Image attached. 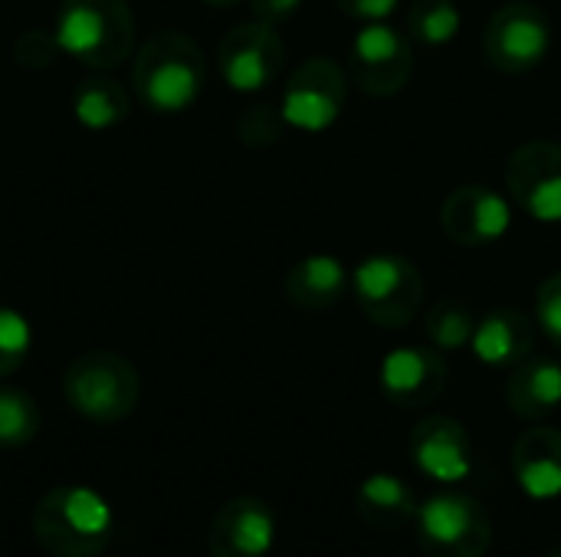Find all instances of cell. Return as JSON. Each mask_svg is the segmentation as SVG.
Listing matches in <instances>:
<instances>
[{
    "label": "cell",
    "mask_w": 561,
    "mask_h": 557,
    "mask_svg": "<svg viewBox=\"0 0 561 557\" xmlns=\"http://www.w3.org/2000/svg\"><path fill=\"white\" fill-rule=\"evenodd\" d=\"M457 0H414L408 7V36L421 46H447L460 33Z\"/></svg>",
    "instance_id": "obj_23"
},
{
    "label": "cell",
    "mask_w": 561,
    "mask_h": 557,
    "mask_svg": "<svg viewBox=\"0 0 561 557\" xmlns=\"http://www.w3.org/2000/svg\"><path fill=\"white\" fill-rule=\"evenodd\" d=\"M440 227L457 246H493L513 227L510 200L486 184H463L447 194L440 207Z\"/></svg>",
    "instance_id": "obj_12"
},
{
    "label": "cell",
    "mask_w": 561,
    "mask_h": 557,
    "mask_svg": "<svg viewBox=\"0 0 561 557\" xmlns=\"http://www.w3.org/2000/svg\"><path fill=\"white\" fill-rule=\"evenodd\" d=\"M345 95H348V72L329 56H312L289 76L279 112L289 128L319 135L335 125V118L345 108Z\"/></svg>",
    "instance_id": "obj_9"
},
{
    "label": "cell",
    "mask_w": 561,
    "mask_h": 557,
    "mask_svg": "<svg viewBox=\"0 0 561 557\" xmlns=\"http://www.w3.org/2000/svg\"><path fill=\"white\" fill-rule=\"evenodd\" d=\"M276 542V515L263 499L237 496L217 509L207 529L210 557H266Z\"/></svg>",
    "instance_id": "obj_14"
},
{
    "label": "cell",
    "mask_w": 561,
    "mask_h": 557,
    "mask_svg": "<svg viewBox=\"0 0 561 557\" xmlns=\"http://www.w3.org/2000/svg\"><path fill=\"white\" fill-rule=\"evenodd\" d=\"M283 128H286V118L276 105L270 102H260V105H250L247 112L237 115V138L250 148H270L283 138Z\"/></svg>",
    "instance_id": "obj_25"
},
{
    "label": "cell",
    "mask_w": 561,
    "mask_h": 557,
    "mask_svg": "<svg viewBox=\"0 0 561 557\" xmlns=\"http://www.w3.org/2000/svg\"><path fill=\"white\" fill-rule=\"evenodd\" d=\"M59 43H56V33L53 30H43V26H30L23 30L16 39H13V59L16 66L23 69H49L59 56Z\"/></svg>",
    "instance_id": "obj_27"
},
{
    "label": "cell",
    "mask_w": 561,
    "mask_h": 557,
    "mask_svg": "<svg viewBox=\"0 0 561 557\" xmlns=\"http://www.w3.org/2000/svg\"><path fill=\"white\" fill-rule=\"evenodd\" d=\"M128 112V92L112 76H85L72 92V115L92 131L122 125Z\"/></svg>",
    "instance_id": "obj_21"
},
{
    "label": "cell",
    "mask_w": 561,
    "mask_h": 557,
    "mask_svg": "<svg viewBox=\"0 0 561 557\" xmlns=\"http://www.w3.org/2000/svg\"><path fill=\"white\" fill-rule=\"evenodd\" d=\"M66 404L92 423H118L135 414L141 397V378L135 364L115 351L79 355L62 378Z\"/></svg>",
    "instance_id": "obj_4"
},
{
    "label": "cell",
    "mask_w": 561,
    "mask_h": 557,
    "mask_svg": "<svg viewBox=\"0 0 561 557\" xmlns=\"http://www.w3.org/2000/svg\"><path fill=\"white\" fill-rule=\"evenodd\" d=\"M506 404L510 410L526 420L539 423L561 407V364L552 358H526L510 371L506 381Z\"/></svg>",
    "instance_id": "obj_18"
},
{
    "label": "cell",
    "mask_w": 561,
    "mask_h": 557,
    "mask_svg": "<svg viewBox=\"0 0 561 557\" xmlns=\"http://www.w3.org/2000/svg\"><path fill=\"white\" fill-rule=\"evenodd\" d=\"M414 76V39L391 23H365L348 43V79L371 98L398 95Z\"/></svg>",
    "instance_id": "obj_8"
},
{
    "label": "cell",
    "mask_w": 561,
    "mask_h": 557,
    "mask_svg": "<svg viewBox=\"0 0 561 557\" xmlns=\"http://www.w3.org/2000/svg\"><path fill=\"white\" fill-rule=\"evenodd\" d=\"M30 355V325L20 312L0 309V378L13 374Z\"/></svg>",
    "instance_id": "obj_26"
},
{
    "label": "cell",
    "mask_w": 561,
    "mask_h": 557,
    "mask_svg": "<svg viewBox=\"0 0 561 557\" xmlns=\"http://www.w3.org/2000/svg\"><path fill=\"white\" fill-rule=\"evenodd\" d=\"M450 371L437 348H394L378 368V384L388 404L401 410H421L440 401Z\"/></svg>",
    "instance_id": "obj_13"
},
{
    "label": "cell",
    "mask_w": 561,
    "mask_h": 557,
    "mask_svg": "<svg viewBox=\"0 0 561 557\" xmlns=\"http://www.w3.org/2000/svg\"><path fill=\"white\" fill-rule=\"evenodd\" d=\"M536 345V328L533 318L519 309H493L477 322L473 332V355L486 368H516L533 355Z\"/></svg>",
    "instance_id": "obj_17"
},
{
    "label": "cell",
    "mask_w": 561,
    "mask_h": 557,
    "mask_svg": "<svg viewBox=\"0 0 561 557\" xmlns=\"http://www.w3.org/2000/svg\"><path fill=\"white\" fill-rule=\"evenodd\" d=\"M30 529L53 557H99L115 532L112 506L89 486H56L33 506Z\"/></svg>",
    "instance_id": "obj_1"
},
{
    "label": "cell",
    "mask_w": 561,
    "mask_h": 557,
    "mask_svg": "<svg viewBox=\"0 0 561 557\" xmlns=\"http://www.w3.org/2000/svg\"><path fill=\"white\" fill-rule=\"evenodd\" d=\"M283 59H286V46L276 26L260 20L233 26L217 46V69L233 92L266 89L279 76Z\"/></svg>",
    "instance_id": "obj_10"
},
{
    "label": "cell",
    "mask_w": 561,
    "mask_h": 557,
    "mask_svg": "<svg viewBox=\"0 0 561 557\" xmlns=\"http://www.w3.org/2000/svg\"><path fill=\"white\" fill-rule=\"evenodd\" d=\"M286 299L302 312H325L345 299L352 289V272L339 256L316 253L299 259L286 276Z\"/></svg>",
    "instance_id": "obj_19"
},
{
    "label": "cell",
    "mask_w": 561,
    "mask_h": 557,
    "mask_svg": "<svg viewBox=\"0 0 561 557\" xmlns=\"http://www.w3.org/2000/svg\"><path fill=\"white\" fill-rule=\"evenodd\" d=\"M339 10L352 20H362V23H381L388 20L401 0H335Z\"/></svg>",
    "instance_id": "obj_29"
},
{
    "label": "cell",
    "mask_w": 561,
    "mask_h": 557,
    "mask_svg": "<svg viewBox=\"0 0 561 557\" xmlns=\"http://www.w3.org/2000/svg\"><path fill=\"white\" fill-rule=\"evenodd\" d=\"M417 542L427 557H483L493 545V522L483 502L467 492H437L417 509Z\"/></svg>",
    "instance_id": "obj_6"
},
{
    "label": "cell",
    "mask_w": 561,
    "mask_h": 557,
    "mask_svg": "<svg viewBox=\"0 0 561 557\" xmlns=\"http://www.w3.org/2000/svg\"><path fill=\"white\" fill-rule=\"evenodd\" d=\"M352 295L362 315L388 332L408 328L424 305V276L408 256L378 253L355 266Z\"/></svg>",
    "instance_id": "obj_5"
},
{
    "label": "cell",
    "mask_w": 561,
    "mask_h": 557,
    "mask_svg": "<svg viewBox=\"0 0 561 557\" xmlns=\"http://www.w3.org/2000/svg\"><path fill=\"white\" fill-rule=\"evenodd\" d=\"M546 557H561V548H552V552H549Z\"/></svg>",
    "instance_id": "obj_32"
},
{
    "label": "cell",
    "mask_w": 561,
    "mask_h": 557,
    "mask_svg": "<svg viewBox=\"0 0 561 557\" xmlns=\"http://www.w3.org/2000/svg\"><path fill=\"white\" fill-rule=\"evenodd\" d=\"M513 473L523 492L536 502L561 496V430L533 427L513 446Z\"/></svg>",
    "instance_id": "obj_16"
},
{
    "label": "cell",
    "mask_w": 561,
    "mask_h": 557,
    "mask_svg": "<svg viewBox=\"0 0 561 557\" xmlns=\"http://www.w3.org/2000/svg\"><path fill=\"white\" fill-rule=\"evenodd\" d=\"M552 49V26L539 3L510 0L503 3L483 33V59L506 76H526L546 62Z\"/></svg>",
    "instance_id": "obj_7"
},
{
    "label": "cell",
    "mask_w": 561,
    "mask_h": 557,
    "mask_svg": "<svg viewBox=\"0 0 561 557\" xmlns=\"http://www.w3.org/2000/svg\"><path fill=\"white\" fill-rule=\"evenodd\" d=\"M536 322L561 351V272H552L536 292Z\"/></svg>",
    "instance_id": "obj_28"
},
{
    "label": "cell",
    "mask_w": 561,
    "mask_h": 557,
    "mask_svg": "<svg viewBox=\"0 0 561 557\" xmlns=\"http://www.w3.org/2000/svg\"><path fill=\"white\" fill-rule=\"evenodd\" d=\"M204 3H210V7H233V3H240V0H204Z\"/></svg>",
    "instance_id": "obj_31"
},
{
    "label": "cell",
    "mask_w": 561,
    "mask_h": 557,
    "mask_svg": "<svg viewBox=\"0 0 561 557\" xmlns=\"http://www.w3.org/2000/svg\"><path fill=\"white\" fill-rule=\"evenodd\" d=\"M43 414L26 391L0 387V450H20L36 440Z\"/></svg>",
    "instance_id": "obj_24"
},
{
    "label": "cell",
    "mask_w": 561,
    "mask_h": 557,
    "mask_svg": "<svg viewBox=\"0 0 561 557\" xmlns=\"http://www.w3.org/2000/svg\"><path fill=\"white\" fill-rule=\"evenodd\" d=\"M302 0H250V10L260 23H270V26H279L286 20H293L299 13Z\"/></svg>",
    "instance_id": "obj_30"
},
{
    "label": "cell",
    "mask_w": 561,
    "mask_h": 557,
    "mask_svg": "<svg viewBox=\"0 0 561 557\" xmlns=\"http://www.w3.org/2000/svg\"><path fill=\"white\" fill-rule=\"evenodd\" d=\"M56 43L89 69H115L135 53V13L128 0H62Z\"/></svg>",
    "instance_id": "obj_3"
},
{
    "label": "cell",
    "mask_w": 561,
    "mask_h": 557,
    "mask_svg": "<svg viewBox=\"0 0 561 557\" xmlns=\"http://www.w3.org/2000/svg\"><path fill=\"white\" fill-rule=\"evenodd\" d=\"M411 460L434 483L454 486L473 473V443L460 420L431 414L411 430Z\"/></svg>",
    "instance_id": "obj_15"
},
{
    "label": "cell",
    "mask_w": 561,
    "mask_h": 557,
    "mask_svg": "<svg viewBox=\"0 0 561 557\" xmlns=\"http://www.w3.org/2000/svg\"><path fill=\"white\" fill-rule=\"evenodd\" d=\"M355 509L358 519L378 532H398L404 525H411L417 519V499L414 489L394 476V473H375L368 476L358 492H355Z\"/></svg>",
    "instance_id": "obj_20"
},
{
    "label": "cell",
    "mask_w": 561,
    "mask_h": 557,
    "mask_svg": "<svg viewBox=\"0 0 561 557\" xmlns=\"http://www.w3.org/2000/svg\"><path fill=\"white\" fill-rule=\"evenodd\" d=\"M131 85L145 108L178 115L201 98L204 89V53L178 30H161L135 56Z\"/></svg>",
    "instance_id": "obj_2"
},
{
    "label": "cell",
    "mask_w": 561,
    "mask_h": 557,
    "mask_svg": "<svg viewBox=\"0 0 561 557\" xmlns=\"http://www.w3.org/2000/svg\"><path fill=\"white\" fill-rule=\"evenodd\" d=\"M477 332V315L463 299L444 295L431 305L427 318H424V335L431 341V348L437 351H460L470 348Z\"/></svg>",
    "instance_id": "obj_22"
},
{
    "label": "cell",
    "mask_w": 561,
    "mask_h": 557,
    "mask_svg": "<svg viewBox=\"0 0 561 557\" xmlns=\"http://www.w3.org/2000/svg\"><path fill=\"white\" fill-rule=\"evenodd\" d=\"M506 187L519 210L539 223H561V144L529 141L510 154Z\"/></svg>",
    "instance_id": "obj_11"
}]
</instances>
